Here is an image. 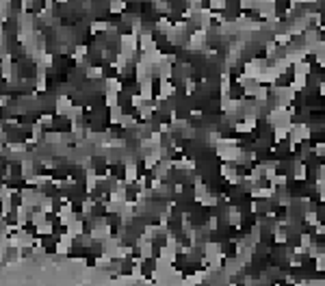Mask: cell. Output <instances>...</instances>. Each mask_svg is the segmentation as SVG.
Instances as JSON below:
<instances>
[{
  "label": "cell",
  "mask_w": 325,
  "mask_h": 286,
  "mask_svg": "<svg viewBox=\"0 0 325 286\" xmlns=\"http://www.w3.org/2000/svg\"><path fill=\"white\" fill-rule=\"evenodd\" d=\"M28 256H33V247H24L22 249V258H28Z\"/></svg>",
  "instance_id": "cell-1"
}]
</instances>
